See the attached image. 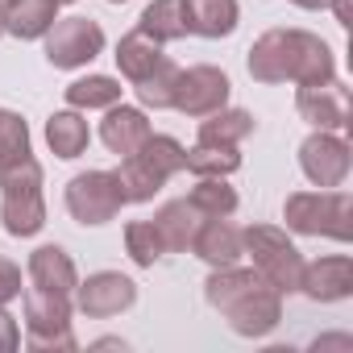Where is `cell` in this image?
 I'll use <instances>...</instances> for the list:
<instances>
[{"mask_svg": "<svg viewBox=\"0 0 353 353\" xmlns=\"http://www.w3.org/2000/svg\"><path fill=\"white\" fill-rule=\"evenodd\" d=\"M204 299L212 312H221L229 320V328L237 336L262 341L279 328L283 320V295L250 266H216L204 283Z\"/></svg>", "mask_w": 353, "mask_h": 353, "instance_id": "1", "label": "cell"}, {"mask_svg": "<svg viewBox=\"0 0 353 353\" xmlns=\"http://www.w3.org/2000/svg\"><path fill=\"white\" fill-rule=\"evenodd\" d=\"M258 83H324L336 79V59L324 38L307 30H270L250 46L245 59Z\"/></svg>", "mask_w": 353, "mask_h": 353, "instance_id": "2", "label": "cell"}, {"mask_svg": "<svg viewBox=\"0 0 353 353\" xmlns=\"http://www.w3.org/2000/svg\"><path fill=\"white\" fill-rule=\"evenodd\" d=\"M0 221L9 237H34L46 225V200H42V162L30 154L0 170Z\"/></svg>", "mask_w": 353, "mask_h": 353, "instance_id": "3", "label": "cell"}, {"mask_svg": "<svg viewBox=\"0 0 353 353\" xmlns=\"http://www.w3.org/2000/svg\"><path fill=\"white\" fill-rule=\"evenodd\" d=\"M283 221L299 237H332V241H353V200L341 188H320V192H295L283 204Z\"/></svg>", "mask_w": 353, "mask_h": 353, "instance_id": "4", "label": "cell"}, {"mask_svg": "<svg viewBox=\"0 0 353 353\" xmlns=\"http://www.w3.org/2000/svg\"><path fill=\"white\" fill-rule=\"evenodd\" d=\"M241 245H245V258L254 262V270L279 295H295L299 291L303 254L295 250V241L283 229H274V225H250V229H241Z\"/></svg>", "mask_w": 353, "mask_h": 353, "instance_id": "5", "label": "cell"}, {"mask_svg": "<svg viewBox=\"0 0 353 353\" xmlns=\"http://www.w3.org/2000/svg\"><path fill=\"white\" fill-rule=\"evenodd\" d=\"M26 336H30V349H75V336H71V295H59V291H46V287H26Z\"/></svg>", "mask_w": 353, "mask_h": 353, "instance_id": "6", "label": "cell"}, {"mask_svg": "<svg viewBox=\"0 0 353 353\" xmlns=\"http://www.w3.org/2000/svg\"><path fill=\"white\" fill-rule=\"evenodd\" d=\"M125 208V192L117 170H83L67 183V212L79 225H108L117 212Z\"/></svg>", "mask_w": 353, "mask_h": 353, "instance_id": "7", "label": "cell"}, {"mask_svg": "<svg viewBox=\"0 0 353 353\" xmlns=\"http://www.w3.org/2000/svg\"><path fill=\"white\" fill-rule=\"evenodd\" d=\"M100 50H104V30L92 17H59L46 30V59L59 71L88 67Z\"/></svg>", "mask_w": 353, "mask_h": 353, "instance_id": "8", "label": "cell"}, {"mask_svg": "<svg viewBox=\"0 0 353 353\" xmlns=\"http://www.w3.org/2000/svg\"><path fill=\"white\" fill-rule=\"evenodd\" d=\"M349 166H353V154H349V141L341 133H328V129H316L312 137H303L299 145V170L307 174L312 188H341L349 179Z\"/></svg>", "mask_w": 353, "mask_h": 353, "instance_id": "9", "label": "cell"}, {"mask_svg": "<svg viewBox=\"0 0 353 353\" xmlns=\"http://www.w3.org/2000/svg\"><path fill=\"white\" fill-rule=\"evenodd\" d=\"M229 92H233L229 75H225L221 67L200 63V67L179 71V79H174V100H170V108H179L183 117H208V112H216V108L229 104Z\"/></svg>", "mask_w": 353, "mask_h": 353, "instance_id": "10", "label": "cell"}, {"mask_svg": "<svg viewBox=\"0 0 353 353\" xmlns=\"http://www.w3.org/2000/svg\"><path fill=\"white\" fill-rule=\"evenodd\" d=\"M137 303V283L121 270H100L88 274L83 283H75V307L88 320H112L121 312H129Z\"/></svg>", "mask_w": 353, "mask_h": 353, "instance_id": "11", "label": "cell"}, {"mask_svg": "<svg viewBox=\"0 0 353 353\" xmlns=\"http://www.w3.org/2000/svg\"><path fill=\"white\" fill-rule=\"evenodd\" d=\"M295 108L307 125L328 129V133H345L349 129V92L341 79H324V83H299L295 92Z\"/></svg>", "mask_w": 353, "mask_h": 353, "instance_id": "12", "label": "cell"}, {"mask_svg": "<svg viewBox=\"0 0 353 353\" xmlns=\"http://www.w3.org/2000/svg\"><path fill=\"white\" fill-rule=\"evenodd\" d=\"M299 291H303L307 299H316V303H336V299H349V295H353V258L332 254V258L303 262Z\"/></svg>", "mask_w": 353, "mask_h": 353, "instance_id": "13", "label": "cell"}, {"mask_svg": "<svg viewBox=\"0 0 353 353\" xmlns=\"http://www.w3.org/2000/svg\"><path fill=\"white\" fill-rule=\"evenodd\" d=\"M192 254L204 258L212 270L216 266H237L245 258V245H241V229L229 221V216H208L192 241Z\"/></svg>", "mask_w": 353, "mask_h": 353, "instance_id": "14", "label": "cell"}, {"mask_svg": "<svg viewBox=\"0 0 353 353\" xmlns=\"http://www.w3.org/2000/svg\"><path fill=\"white\" fill-rule=\"evenodd\" d=\"M204 221H208V216H204L192 200H170V204H162L158 216H154V229H158V237H162V250L188 254Z\"/></svg>", "mask_w": 353, "mask_h": 353, "instance_id": "15", "label": "cell"}, {"mask_svg": "<svg viewBox=\"0 0 353 353\" xmlns=\"http://www.w3.org/2000/svg\"><path fill=\"white\" fill-rule=\"evenodd\" d=\"M150 133H154V129H150V121H145V112H141V108H129V104H112V108H104L100 141H104L117 158L133 154Z\"/></svg>", "mask_w": 353, "mask_h": 353, "instance_id": "16", "label": "cell"}, {"mask_svg": "<svg viewBox=\"0 0 353 353\" xmlns=\"http://www.w3.org/2000/svg\"><path fill=\"white\" fill-rule=\"evenodd\" d=\"M30 283L34 287H46V291H59V295H75V283H79V270L71 262V254L63 245H38L30 254Z\"/></svg>", "mask_w": 353, "mask_h": 353, "instance_id": "17", "label": "cell"}, {"mask_svg": "<svg viewBox=\"0 0 353 353\" xmlns=\"http://www.w3.org/2000/svg\"><path fill=\"white\" fill-rule=\"evenodd\" d=\"M54 21H59V5H54V0H13V5L0 9V26H5V34H13L21 42L46 38V30Z\"/></svg>", "mask_w": 353, "mask_h": 353, "instance_id": "18", "label": "cell"}, {"mask_svg": "<svg viewBox=\"0 0 353 353\" xmlns=\"http://www.w3.org/2000/svg\"><path fill=\"white\" fill-rule=\"evenodd\" d=\"M188 9V34L200 38H229L241 21L237 0H183Z\"/></svg>", "mask_w": 353, "mask_h": 353, "instance_id": "19", "label": "cell"}, {"mask_svg": "<svg viewBox=\"0 0 353 353\" xmlns=\"http://www.w3.org/2000/svg\"><path fill=\"white\" fill-rule=\"evenodd\" d=\"M88 141H92V129H88V121H83L79 108H63V112H54L46 121V145L59 158H67V162L79 158L88 150Z\"/></svg>", "mask_w": 353, "mask_h": 353, "instance_id": "20", "label": "cell"}, {"mask_svg": "<svg viewBox=\"0 0 353 353\" xmlns=\"http://www.w3.org/2000/svg\"><path fill=\"white\" fill-rule=\"evenodd\" d=\"M250 133H254V117L245 108H229L225 104V108L200 117V137L196 141H204V145H241Z\"/></svg>", "mask_w": 353, "mask_h": 353, "instance_id": "21", "label": "cell"}, {"mask_svg": "<svg viewBox=\"0 0 353 353\" xmlns=\"http://www.w3.org/2000/svg\"><path fill=\"white\" fill-rule=\"evenodd\" d=\"M137 30L145 38H154L158 46L188 38V9H183V0H154V5H145Z\"/></svg>", "mask_w": 353, "mask_h": 353, "instance_id": "22", "label": "cell"}, {"mask_svg": "<svg viewBox=\"0 0 353 353\" xmlns=\"http://www.w3.org/2000/svg\"><path fill=\"white\" fill-rule=\"evenodd\" d=\"M117 67H121V75L129 79V83H137L141 75H150L166 54H162V46L154 42V38H145L141 30H133V34H125L121 42H117Z\"/></svg>", "mask_w": 353, "mask_h": 353, "instance_id": "23", "label": "cell"}, {"mask_svg": "<svg viewBox=\"0 0 353 353\" xmlns=\"http://www.w3.org/2000/svg\"><path fill=\"white\" fill-rule=\"evenodd\" d=\"M117 179H121L125 204H150V200L166 188V179H162L158 170H150V166L141 162V154H125V158H121Z\"/></svg>", "mask_w": 353, "mask_h": 353, "instance_id": "24", "label": "cell"}, {"mask_svg": "<svg viewBox=\"0 0 353 353\" xmlns=\"http://www.w3.org/2000/svg\"><path fill=\"white\" fill-rule=\"evenodd\" d=\"M237 166H241L237 145H204V141H196L188 150V166L183 170H192L196 179H229Z\"/></svg>", "mask_w": 353, "mask_h": 353, "instance_id": "25", "label": "cell"}, {"mask_svg": "<svg viewBox=\"0 0 353 353\" xmlns=\"http://www.w3.org/2000/svg\"><path fill=\"white\" fill-rule=\"evenodd\" d=\"M67 104L79 108V112L112 108V104H121V83L112 75H83V79L67 83Z\"/></svg>", "mask_w": 353, "mask_h": 353, "instance_id": "26", "label": "cell"}, {"mask_svg": "<svg viewBox=\"0 0 353 353\" xmlns=\"http://www.w3.org/2000/svg\"><path fill=\"white\" fill-rule=\"evenodd\" d=\"M133 154H141V162H145L150 170H158L162 179H174V174L188 166V150L174 141V137H166V133H150Z\"/></svg>", "mask_w": 353, "mask_h": 353, "instance_id": "27", "label": "cell"}, {"mask_svg": "<svg viewBox=\"0 0 353 353\" xmlns=\"http://www.w3.org/2000/svg\"><path fill=\"white\" fill-rule=\"evenodd\" d=\"M174 79H179V67H174L170 59H162L150 75H141L137 83H133V92H137V104L141 108H170V100H174Z\"/></svg>", "mask_w": 353, "mask_h": 353, "instance_id": "28", "label": "cell"}, {"mask_svg": "<svg viewBox=\"0 0 353 353\" xmlns=\"http://www.w3.org/2000/svg\"><path fill=\"white\" fill-rule=\"evenodd\" d=\"M204 216H233L237 212V192L225 179H196L192 196H188Z\"/></svg>", "mask_w": 353, "mask_h": 353, "instance_id": "29", "label": "cell"}, {"mask_svg": "<svg viewBox=\"0 0 353 353\" xmlns=\"http://www.w3.org/2000/svg\"><path fill=\"white\" fill-rule=\"evenodd\" d=\"M125 250H129V258H133V266H141V270H150L166 250H162V237H158V229H154V221H133V225H125Z\"/></svg>", "mask_w": 353, "mask_h": 353, "instance_id": "30", "label": "cell"}, {"mask_svg": "<svg viewBox=\"0 0 353 353\" xmlns=\"http://www.w3.org/2000/svg\"><path fill=\"white\" fill-rule=\"evenodd\" d=\"M30 158V125L17 117V112H5L0 108V170Z\"/></svg>", "mask_w": 353, "mask_h": 353, "instance_id": "31", "label": "cell"}, {"mask_svg": "<svg viewBox=\"0 0 353 353\" xmlns=\"http://www.w3.org/2000/svg\"><path fill=\"white\" fill-rule=\"evenodd\" d=\"M17 295H21V266H17V262H9L5 254H0V307L13 303Z\"/></svg>", "mask_w": 353, "mask_h": 353, "instance_id": "32", "label": "cell"}, {"mask_svg": "<svg viewBox=\"0 0 353 353\" xmlns=\"http://www.w3.org/2000/svg\"><path fill=\"white\" fill-rule=\"evenodd\" d=\"M17 345H21V328L5 307H0V353H13Z\"/></svg>", "mask_w": 353, "mask_h": 353, "instance_id": "33", "label": "cell"}, {"mask_svg": "<svg viewBox=\"0 0 353 353\" xmlns=\"http://www.w3.org/2000/svg\"><path fill=\"white\" fill-rule=\"evenodd\" d=\"M328 5H332L336 21H341V26H349V0H328Z\"/></svg>", "mask_w": 353, "mask_h": 353, "instance_id": "34", "label": "cell"}, {"mask_svg": "<svg viewBox=\"0 0 353 353\" xmlns=\"http://www.w3.org/2000/svg\"><path fill=\"white\" fill-rule=\"evenodd\" d=\"M291 5H299V9H307V13H316V9H328V0H291Z\"/></svg>", "mask_w": 353, "mask_h": 353, "instance_id": "35", "label": "cell"}, {"mask_svg": "<svg viewBox=\"0 0 353 353\" xmlns=\"http://www.w3.org/2000/svg\"><path fill=\"white\" fill-rule=\"evenodd\" d=\"M54 5H59V9H63V5H75V0H54Z\"/></svg>", "mask_w": 353, "mask_h": 353, "instance_id": "36", "label": "cell"}, {"mask_svg": "<svg viewBox=\"0 0 353 353\" xmlns=\"http://www.w3.org/2000/svg\"><path fill=\"white\" fill-rule=\"evenodd\" d=\"M5 5H13V0H0V9H5Z\"/></svg>", "mask_w": 353, "mask_h": 353, "instance_id": "37", "label": "cell"}, {"mask_svg": "<svg viewBox=\"0 0 353 353\" xmlns=\"http://www.w3.org/2000/svg\"><path fill=\"white\" fill-rule=\"evenodd\" d=\"M108 5H125V0H108Z\"/></svg>", "mask_w": 353, "mask_h": 353, "instance_id": "38", "label": "cell"}, {"mask_svg": "<svg viewBox=\"0 0 353 353\" xmlns=\"http://www.w3.org/2000/svg\"><path fill=\"white\" fill-rule=\"evenodd\" d=\"M0 34H5V26H0Z\"/></svg>", "mask_w": 353, "mask_h": 353, "instance_id": "39", "label": "cell"}]
</instances>
